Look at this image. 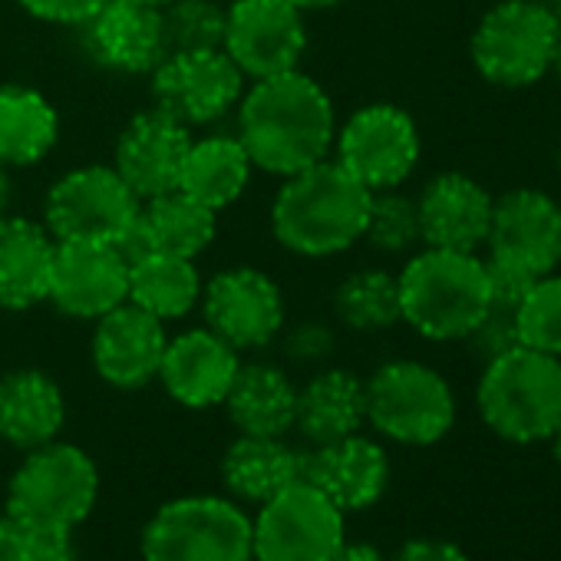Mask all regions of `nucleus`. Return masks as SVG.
<instances>
[{
    "mask_svg": "<svg viewBox=\"0 0 561 561\" xmlns=\"http://www.w3.org/2000/svg\"><path fill=\"white\" fill-rule=\"evenodd\" d=\"M238 103V139L254 169L288 179L328 159L334 149V103L328 90L301 70L254 80Z\"/></svg>",
    "mask_w": 561,
    "mask_h": 561,
    "instance_id": "1",
    "label": "nucleus"
},
{
    "mask_svg": "<svg viewBox=\"0 0 561 561\" xmlns=\"http://www.w3.org/2000/svg\"><path fill=\"white\" fill-rule=\"evenodd\" d=\"M370 188L341 162L321 159L285 179L271 205V231L301 257H331L364 238Z\"/></svg>",
    "mask_w": 561,
    "mask_h": 561,
    "instance_id": "2",
    "label": "nucleus"
},
{
    "mask_svg": "<svg viewBox=\"0 0 561 561\" xmlns=\"http://www.w3.org/2000/svg\"><path fill=\"white\" fill-rule=\"evenodd\" d=\"M397 277L403 324L433 344H466L492 308L485 261L476 251L423 244Z\"/></svg>",
    "mask_w": 561,
    "mask_h": 561,
    "instance_id": "3",
    "label": "nucleus"
},
{
    "mask_svg": "<svg viewBox=\"0 0 561 561\" xmlns=\"http://www.w3.org/2000/svg\"><path fill=\"white\" fill-rule=\"evenodd\" d=\"M476 410L505 443H548L561 426V357L518 344L485 360L476 383Z\"/></svg>",
    "mask_w": 561,
    "mask_h": 561,
    "instance_id": "4",
    "label": "nucleus"
},
{
    "mask_svg": "<svg viewBox=\"0 0 561 561\" xmlns=\"http://www.w3.org/2000/svg\"><path fill=\"white\" fill-rule=\"evenodd\" d=\"M561 27L538 0H495L469 37L476 73L499 90H528L551 73Z\"/></svg>",
    "mask_w": 561,
    "mask_h": 561,
    "instance_id": "5",
    "label": "nucleus"
},
{
    "mask_svg": "<svg viewBox=\"0 0 561 561\" xmlns=\"http://www.w3.org/2000/svg\"><path fill=\"white\" fill-rule=\"evenodd\" d=\"M100 472L93 459L70 443H44L27 453L11 479L8 518L24 528L73 531L96 505Z\"/></svg>",
    "mask_w": 561,
    "mask_h": 561,
    "instance_id": "6",
    "label": "nucleus"
},
{
    "mask_svg": "<svg viewBox=\"0 0 561 561\" xmlns=\"http://www.w3.org/2000/svg\"><path fill=\"white\" fill-rule=\"evenodd\" d=\"M367 390V423L400 446H433L456 423V393L449 380L423 360L380 364Z\"/></svg>",
    "mask_w": 561,
    "mask_h": 561,
    "instance_id": "7",
    "label": "nucleus"
},
{
    "mask_svg": "<svg viewBox=\"0 0 561 561\" xmlns=\"http://www.w3.org/2000/svg\"><path fill=\"white\" fill-rule=\"evenodd\" d=\"M146 561H251L248 515L215 495L165 502L142 531Z\"/></svg>",
    "mask_w": 561,
    "mask_h": 561,
    "instance_id": "8",
    "label": "nucleus"
},
{
    "mask_svg": "<svg viewBox=\"0 0 561 561\" xmlns=\"http://www.w3.org/2000/svg\"><path fill=\"white\" fill-rule=\"evenodd\" d=\"M344 545V512L311 482L298 479L261 502L251 522L257 561H328Z\"/></svg>",
    "mask_w": 561,
    "mask_h": 561,
    "instance_id": "9",
    "label": "nucleus"
},
{
    "mask_svg": "<svg viewBox=\"0 0 561 561\" xmlns=\"http://www.w3.org/2000/svg\"><path fill=\"white\" fill-rule=\"evenodd\" d=\"M334 152L360 185L370 192L400 188L420 165V129L397 103H367L344 126H337Z\"/></svg>",
    "mask_w": 561,
    "mask_h": 561,
    "instance_id": "10",
    "label": "nucleus"
},
{
    "mask_svg": "<svg viewBox=\"0 0 561 561\" xmlns=\"http://www.w3.org/2000/svg\"><path fill=\"white\" fill-rule=\"evenodd\" d=\"M136 192L113 165H83L60 175L44 202V225L57 241H113L139 215Z\"/></svg>",
    "mask_w": 561,
    "mask_h": 561,
    "instance_id": "11",
    "label": "nucleus"
},
{
    "mask_svg": "<svg viewBox=\"0 0 561 561\" xmlns=\"http://www.w3.org/2000/svg\"><path fill=\"white\" fill-rule=\"evenodd\" d=\"M221 50L251 80L298 70L308 50L305 11L288 0H234L225 8Z\"/></svg>",
    "mask_w": 561,
    "mask_h": 561,
    "instance_id": "12",
    "label": "nucleus"
},
{
    "mask_svg": "<svg viewBox=\"0 0 561 561\" xmlns=\"http://www.w3.org/2000/svg\"><path fill=\"white\" fill-rule=\"evenodd\" d=\"M149 77L152 106L188 129L218 123L244 93V73L225 50L169 54Z\"/></svg>",
    "mask_w": 561,
    "mask_h": 561,
    "instance_id": "13",
    "label": "nucleus"
},
{
    "mask_svg": "<svg viewBox=\"0 0 561 561\" xmlns=\"http://www.w3.org/2000/svg\"><path fill=\"white\" fill-rule=\"evenodd\" d=\"M202 314L205 328L215 331L225 344L241 351L267 347L280 328H285V295L257 267H228L215 274L202 288Z\"/></svg>",
    "mask_w": 561,
    "mask_h": 561,
    "instance_id": "14",
    "label": "nucleus"
},
{
    "mask_svg": "<svg viewBox=\"0 0 561 561\" xmlns=\"http://www.w3.org/2000/svg\"><path fill=\"white\" fill-rule=\"evenodd\" d=\"M485 257L512 264L531 277L551 274L561 264V208L531 185L508 188L492 202Z\"/></svg>",
    "mask_w": 561,
    "mask_h": 561,
    "instance_id": "15",
    "label": "nucleus"
},
{
    "mask_svg": "<svg viewBox=\"0 0 561 561\" xmlns=\"http://www.w3.org/2000/svg\"><path fill=\"white\" fill-rule=\"evenodd\" d=\"M129 295V264L113 241H57L47 301L77 321H100Z\"/></svg>",
    "mask_w": 561,
    "mask_h": 561,
    "instance_id": "16",
    "label": "nucleus"
},
{
    "mask_svg": "<svg viewBox=\"0 0 561 561\" xmlns=\"http://www.w3.org/2000/svg\"><path fill=\"white\" fill-rule=\"evenodd\" d=\"M188 146H192L188 126L175 123L172 116H165L152 106L146 113H136L123 126V133L116 139L113 169L136 192V198L146 202V198L179 188V175H182Z\"/></svg>",
    "mask_w": 561,
    "mask_h": 561,
    "instance_id": "17",
    "label": "nucleus"
},
{
    "mask_svg": "<svg viewBox=\"0 0 561 561\" xmlns=\"http://www.w3.org/2000/svg\"><path fill=\"white\" fill-rule=\"evenodd\" d=\"M80 31L87 54L103 70L139 77L165 60L162 11L142 0H106Z\"/></svg>",
    "mask_w": 561,
    "mask_h": 561,
    "instance_id": "18",
    "label": "nucleus"
},
{
    "mask_svg": "<svg viewBox=\"0 0 561 561\" xmlns=\"http://www.w3.org/2000/svg\"><path fill=\"white\" fill-rule=\"evenodd\" d=\"M492 202L495 195L466 172L433 175L416 195L423 244L479 254V248H485L489 238Z\"/></svg>",
    "mask_w": 561,
    "mask_h": 561,
    "instance_id": "19",
    "label": "nucleus"
},
{
    "mask_svg": "<svg viewBox=\"0 0 561 561\" xmlns=\"http://www.w3.org/2000/svg\"><path fill=\"white\" fill-rule=\"evenodd\" d=\"M165 344V321L152 318L133 301H123L96 321L93 367L106 383L119 390H139L159 377Z\"/></svg>",
    "mask_w": 561,
    "mask_h": 561,
    "instance_id": "20",
    "label": "nucleus"
},
{
    "mask_svg": "<svg viewBox=\"0 0 561 561\" xmlns=\"http://www.w3.org/2000/svg\"><path fill=\"white\" fill-rule=\"evenodd\" d=\"M238 367L241 360L231 344H225L208 328H195L165 344L156 380H162L175 403L188 410H208L225 403Z\"/></svg>",
    "mask_w": 561,
    "mask_h": 561,
    "instance_id": "21",
    "label": "nucleus"
},
{
    "mask_svg": "<svg viewBox=\"0 0 561 561\" xmlns=\"http://www.w3.org/2000/svg\"><path fill=\"white\" fill-rule=\"evenodd\" d=\"M305 479H311L341 512H360L387 492L390 456L377 439L354 433L305 456Z\"/></svg>",
    "mask_w": 561,
    "mask_h": 561,
    "instance_id": "22",
    "label": "nucleus"
},
{
    "mask_svg": "<svg viewBox=\"0 0 561 561\" xmlns=\"http://www.w3.org/2000/svg\"><path fill=\"white\" fill-rule=\"evenodd\" d=\"M57 238L47 225L8 215L0 221V308L27 311L47 301Z\"/></svg>",
    "mask_w": 561,
    "mask_h": 561,
    "instance_id": "23",
    "label": "nucleus"
},
{
    "mask_svg": "<svg viewBox=\"0 0 561 561\" xmlns=\"http://www.w3.org/2000/svg\"><path fill=\"white\" fill-rule=\"evenodd\" d=\"M67 420V400L44 370H11L0 377V436L18 449L54 443Z\"/></svg>",
    "mask_w": 561,
    "mask_h": 561,
    "instance_id": "24",
    "label": "nucleus"
},
{
    "mask_svg": "<svg viewBox=\"0 0 561 561\" xmlns=\"http://www.w3.org/2000/svg\"><path fill=\"white\" fill-rule=\"evenodd\" d=\"M225 410L244 436H285L295 430L298 387L274 364H241L228 387Z\"/></svg>",
    "mask_w": 561,
    "mask_h": 561,
    "instance_id": "25",
    "label": "nucleus"
},
{
    "mask_svg": "<svg viewBox=\"0 0 561 561\" xmlns=\"http://www.w3.org/2000/svg\"><path fill=\"white\" fill-rule=\"evenodd\" d=\"M364 423H367V390L357 374L328 367L298 390L295 426L314 446L354 436L360 433Z\"/></svg>",
    "mask_w": 561,
    "mask_h": 561,
    "instance_id": "26",
    "label": "nucleus"
},
{
    "mask_svg": "<svg viewBox=\"0 0 561 561\" xmlns=\"http://www.w3.org/2000/svg\"><path fill=\"white\" fill-rule=\"evenodd\" d=\"M225 485L248 502H267L280 489L305 479V453L280 436H238L221 459Z\"/></svg>",
    "mask_w": 561,
    "mask_h": 561,
    "instance_id": "27",
    "label": "nucleus"
},
{
    "mask_svg": "<svg viewBox=\"0 0 561 561\" xmlns=\"http://www.w3.org/2000/svg\"><path fill=\"white\" fill-rule=\"evenodd\" d=\"M60 139V116L54 103L21 83L0 87V162L27 169L44 162Z\"/></svg>",
    "mask_w": 561,
    "mask_h": 561,
    "instance_id": "28",
    "label": "nucleus"
},
{
    "mask_svg": "<svg viewBox=\"0 0 561 561\" xmlns=\"http://www.w3.org/2000/svg\"><path fill=\"white\" fill-rule=\"evenodd\" d=\"M251 159L238 136H202L192 139L182 162L179 192L202 202L211 211L234 205L251 182Z\"/></svg>",
    "mask_w": 561,
    "mask_h": 561,
    "instance_id": "29",
    "label": "nucleus"
},
{
    "mask_svg": "<svg viewBox=\"0 0 561 561\" xmlns=\"http://www.w3.org/2000/svg\"><path fill=\"white\" fill-rule=\"evenodd\" d=\"M202 277L195 257L152 251L129 267V295L136 308L149 311L159 321H179L202 301Z\"/></svg>",
    "mask_w": 561,
    "mask_h": 561,
    "instance_id": "30",
    "label": "nucleus"
},
{
    "mask_svg": "<svg viewBox=\"0 0 561 561\" xmlns=\"http://www.w3.org/2000/svg\"><path fill=\"white\" fill-rule=\"evenodd\" d=\"M215 215L218 211L205 208L179 188L139 205V225L149 238V248L179 257H195L215 241Z\"/></svg>",
    "mask_w": 561,
    "mask_h": 561,
    "instance_id": "31",
    "label": "nucleus"
},
{
    "mask_svg": "<svg viewBox=\"0 0 561 561\" xmlns=\"http://www.w3.org/2000/svg\"><path fill=\"white\" fill-rule=\"evenodd\" d=\"M334 314L357 334H380L403 321L400 277L387 267H360L334 291Z\"/></svg>",
    "mask_w": 561,
    "mask_h": 561,
    "instance_id": "32",
    "label": "nucleus"
},
{
    "mask_svg": "<svg viewBox=\"0 0 561 561\" xmlns=\"http://www.w3.org/2000/svg\"><path fill=\"white\" fill-rule=\"evenodd\" d=\"M360 241H367L380 254H410V251L423 248L416 198L400 188L374 192Z\"/></svg>",
    "mask_w": 561,
    "mask_h": 561,
    "instance_id": "33",
    "label": "nucleus"
},
{
    "mask_svg": "<svg viewBox=\"0 0 561 561\" xmlns=\"http://www.w3.org/2000/svg\"><path fill=\"white\" fill-rule=\"evenodd\" d=\"M162 11V41L169 54L221 50L225 8L218 0H169Z\"/></svg>",
    "mask_w": 561,
    "mask_h": 561,
    "instance_id": "34",
    "label": "nucleus"
},
{
    "mask_svg": "<svg viewBox=\"0 0 561 561\" xmlns=\"http://www.w3.org/2000/svg\"><path fill=\"white\" fill-rule=\"evenodd\" d=\"M515 334L522 347L561 357V274H541L515 308Z\"/></svg>",
    "mask_w": 561,
    "mask_h": 561,
    "instance_id": "35",
    "label": "nucleus"
},
{
    "mask_svg": "<svg viewBox=\"0 0 561 561\" xmlns=\"http://www.w3.org/2000/svg\"><path fill=\"white\" fill-rule=\"evenodd\" d=\"M466 344L472 347V354L485 364L512 347H518V334H515V311L512 308H499L492 305L489 314L476 324V331L466 337Z\"/></svg>",
    "mask_w": 561,
    "mask_h": 561,
    "instance_id": "36",
    "label": "nucleus"
},
{
    "mask_svg": "<svg viewBox=\"0 0 561 561\" xmlns=\"http://www.w3.org/2000/svg\"><path fill=\"white\" fill-rule=\"evenodd\" d=\"M334 351H337V337L321 321H305L285 334V354L295 364L318 367V364H328L334 357Z\"/></svg>",
    "mask_w": 561,
    "mask_h": 561,
    "instance_id": "37",
    "label": "nucleus"
},
{
    "mask_svg": "<svg viewBox=\"0 0 561 561\" xmlns=\"http://www.w3.org/2000/svg\"><path fill=\"white\" fill-rule=\"evenodd\" d=\"M103 4L106 0H21V8L37 21L64 27H83Z\"/></svg>",
    "mask_w": 561,
    "mask_h": 561,
    "instance_id": "38",
    "label": "nucleus"
},
{
    "mask_svg": "<svg viewBox=\"0 0 561 561\" xmlns=\"http://www.w3.org/2000/svg\"><path fill=\"white\" fill-rule=\"evenodd\" d=\"M485 261V274H489V291H492V305L499 308H518V301L525 298V291L535 285V277L512 267V264H502V261H492V257H482Z\"/></svg>",
    "mask_w": 561,
    "mask_h": 561,
    "instance_id": "39",
    "label": "nucleus"
},
{
    "mask_svg": "<svg viewBox=\"0 0 561 561\" xmlns=\"http://www.w3.org/2000/svg\"><path fill=\"white\" fill-rule=\"evenodd\" d=\"M24 548L27 561H77L73 551V531L67 528H24Z\"/></svg>",
    "mask_w": 561,
    "mask_h": 561,
    "instance_id": "40",
    "label": "nucleus"
},
{
    "mask_svg": "<svg viewBox=\"0 0 561 561\" xmlns=\"http://www.w3.org/2000/svg\"><path fill=\"white\" fill-rule=\"evenodd\" d=\"M393 561H469V554L446 538H413L397 551Z\"/></svg>",
    "mask_w": 561,
    "mask_h": 561,
    "instance_id": "41",
    "label": "nucleus"
},
{
    "mask_svg": "<svg viewBox=\"0 0 561 561\" xmlns=\"http://www.w3.org/2000/svg\"><path fill=\"white\" fill-rule=\"evenodd\" d=\"M0 561H27L24 531L14 518H0Z\"/></svg>",
    "mask_w": 561,
    "mask_h": 561,
    "instance_id": "42",
    "label": "nucleus"
},
{
    "mask_svg": "<svg viewBox=\"0 0 561 561\" xmlns=\"http://www.w3.org/2000/svg\"><path fill=\"white\" fill-rule=\"evenodd\" d=\"M328 561H387V558H383L374 545H347V541H344Z\"/></svg>",
    "mask_w": 561,
    "mask_h": 561,
    "instance_id": "43",
    "label": "nucleus"
},
{
    "mask_svg": "<svg viewBox=\"0 0 561 561\" xmlns=\"http://www.w3.org/2000/svg\"><path fill=\"white\" fill-rule=\"evenodd\" d=\"M11 195H14V182H11V169L0 162V215H8L11 208Z\"/></svg>",
    "mask_w": 561,
    "mask_h": 561,
    "instance_id": "44",
    "label": "nucleus"
},
{
    "mask_svg": "<svg viewBox=\"0 0 561 561\" xmlns=\"http://www.w3.org/2000/svg\"><path fill=\"white\" fill-rule=\"evenodd\" d=\"M288 4H295L298 11H331V8H337V4H344V0H288Z\"/></svg>",
    "mask_w": 561,
    "mask_h": 561,
    "instance_id": "45",
    "label": "nucleus"
},
{
    "mask_svg": "<svg viewBox=\"0 0 561 561\" xmlns=\"http://www.w3.org/2000/svg\"><path fill=\"white\" fill-rule=\"evenodd\" d=\"M548 77H554V83L561 90V37H558V47H554V60H551V73Z\"/></svg>",
    "mask_w": 561,
    "mask_h": 561,
    "instance_id": "46",
    "label": "nucleus"
},
{
    "mask_svg": "<svg viewBox=\"0 0 561 561\" xmlns=\"http://www.w3.org/2000/svg\"><path fill=\"white\" fill-rule=\"evenodd\" d=\"M538 4H541V8L558 21V27H561V0H538Z\"/></svg>",
    "mask_w": 561,
    "mask_h": 561,
    "instance_id": "47",
    "label": "nucleus"
},
{
    "mask_svg": "<svg viewBox=\"0 0 561 561\" xmlns=\"http://www.w3.org/2000/svg\"><path fill=\"white\" fill-rule=\"evenodd\" d=\"M548 443H551V449H554V459H558V466H561V426H558V433H554Z\"/></svg>",
    "mask_w": 561,
    "mask_h": 561,
    "instance_id": "48",
    "label": "nucleus"
},
{
    "mask_svg": "<svg viewBox=\"0 0 561 561\" xmlns=\"http://www.w3.org/2000/svg\"><path fill=\"white\" fill-rule=\"evenodd\" d=\"M142 4H152V8H162V4H169V0H142Z\"/></svg>",
    "mask_w": 561,
    "mask_h": 561,
    "instance_id": "49",
    "label": "nucleus"
},
{
    "mask_svg": "<svg viewBox=\"0 0 561 561\" xmlns=\"http://www.w3.org/2000/svg\"><path fill=\"white\" fill-rule=\"evenodd\" d=\"M558 172H561V146H558Z\"/></svg>",
    "mask_w": 561,
    "mask_h": 561,
    "instance_id": "50",
    "label": "nucleus"
},
{
    "mask_svg": "<svg viewBox=\"0 0 561 561\" xmlns=\"http://www.w3.org/2000/svg\"><path fill=\"white\" fill-rule=\"evenodd\" d=\"M4 218H8V215H0V221H4Z\"/></svg>",
    "mask_w": 561,
    "mask_h": 561,
    "instance_id": "51",
    "label": "nucleus"
},
{
    "mask_svg": "<svg viewBox=\"0 0 561 561\" xmlns=\"http://www.w3.org/2000/svg\"><path fill=\"white\" fill-rule=\"evenodd\" d=\"M558 208H561V202H558Z\"/></svg>",
    "mask_w": 561,
    "mask_h": 561,
    "instance_id": "52",
    "label": "nucleus"
}]
</instances>
